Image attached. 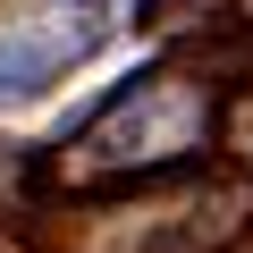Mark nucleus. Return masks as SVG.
Instances as JSON below:
<instances>
[{"instance_id": "3", "label": "nucleus", "mask_w": 253, "mask_h": 253, "mask_svg": "<svg viewBox=\"0 0 253 253\" xmlns=\"http://www.w3.org/2000/svg\"><path fill=\"white\" fill-rule=\"evenodd\" d=\"M101 42H110V9H101V0H59V9H42V17H17L9 34H0V110L42 101Z\"/></svg>"}, {"instance_id": "1", "label": "nucleus", "mask_w": 253, "mask_h": 253, "mask_svg": "<svg viewBox=\"0 0 253 253\" xmlns=\"http://www.w3.org/2000/svg\"><path fill=\"white\" fill-rule=\"evenodd\" d=\"M253 186L194 161L169 177H126V186H68L59 211L17 219L34 253H236Z\"/></svg>"}, {"instance_id": "2", "label": "nucleus", "mask_w": 253, "mask_h": 253, "mask_svg": "<svg viewBox=\"0 0 253 253\" xmlns=\"http://www.w3.org/2000/svg\"><path fill=\"white\" fill-rule=\"evenodd\" d=\"M228 84H194V59H161L144 76H126L76 135L59 144L51 161V186H126V177H169V169H194L211 161L219 144V101Z\"/></svg>"}]
</instances>
